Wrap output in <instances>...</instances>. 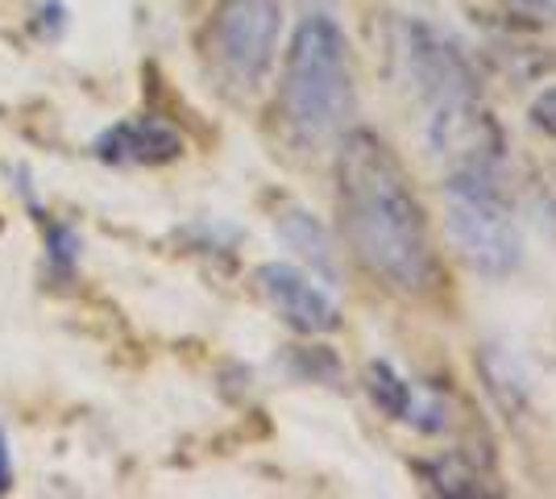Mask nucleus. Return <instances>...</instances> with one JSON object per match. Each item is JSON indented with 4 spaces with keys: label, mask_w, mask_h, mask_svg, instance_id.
Returning a JSON list of instances; mask_svg holds the SVG:
<instances>
[{
    "label": "nucleus",
    "mask_w": 556,
    "mask_h": 499,
    "mask_svg": "<svg viewBox=\"0 0 556 499\" xmlns=\"http://www.w3.org/2000/svg\"><path fill=\"white\" fill-rule=\"evenodd\" d=\"M510 9L519 17H528V22L556 25V0H510Z\"/></svg>",
    "instance_id": "obj_16"
},
{
    "label": "nucleus",
    "mask_w": 556,
    "mask_h": 499,
    "mask_svg": "<svg viewBox=\"0 0 556 499\" xmlns=\"http://www.w3.org/2000/svg\"><path fill=\"white\" fill-rule=\"evenodd\" d=\"M399 63H403L407 88H412L416 100L424 104L428 121L453 117V113H462V109L482 104L473 63H469L465 50L432 22H419V17L399 22Z\"/></svg>",
    "instance_id": "obj_5"
},
{
    "label": "nucleus",
    "mask_w": 556,
    "mask_h": 499,
    "mask_svg": "<svg viewBox=\"0 0 556 499\" xmlns=\"http://www.w3.org/2000/svg\"><path fill=\"white\" fill-rule=\"evenodd\" d=\"M34 29H38L42 38H59V34L67 29V4L42 0V9H38V17H34Z\"/></svg>",
    "instance_id": "obj_15"
},
{
    "label": "nucleus",
    "mask_w": 556,
    "mask_h": 499,
    "mask_svg": "<svg viewBox=\"0 0 556 499\" xmlns=\"http://www.w3.org/2000/svg\"><path fill=\"white\" fill-rule=\"evenodd\" d=\"M92 154L113 166H163L184 154V134L163 117H125L96 138Z\"/></svg>",
    "instance_id": "obj_7"
},
{
    "label": "nucleus",
    "mask_w": 556,
    "mask_h": 499,
    "mask_svg": "<svg viewBox=\"0 0 556 499\" xmlns=\"http://www.w3.org/2000/svg\"><path fill=\"white\" fill-rule=\"evenodd\" d=\"M278 238H282L287 250H295V254L312 266V275H320L325 284L337 279V250H332V238H328V229L307 213V209H287V213L278 216Z\"/></svg>",
    "instance_id": "obj_9"
},
{
    "label": "nucleus",
    "mask_w": 556,
    "mask_h": 499,
    "mask_svg": "<svg viewBox=\"0 0 556 499\" xmlns=\"http://www.w3.org/2000/svg\"><path fill=\"white\" fill-rule=\"evenodd\" d=\"M257 287L270 300V309L295 333L320 337V333L341 329L337 300L316 284V275H307L300 266H291V262H266V266H257Z\"/></svg>",
    "instance_id": "obj_6"
},
{
    "label": "nucleus",
    "mask_w": 556,
    "mask_h": 499,
    "mask_svg": "<svg viewBox=\"0 0 556 499\" xmlns=\"http://www.w3.org/2000/svg\"><path fill=\"white\" fill-rule=\"evenodd\" d=\"M42 234H47V254L54 275H71L75 271V259H79V234L63 225V221H42Z\"/></svg>",
    "instance_id": "obj_11"
},
{
    "label": "nucleus",
    "mask_w": 556,
    "mask_h": 499,
    "mask_svg": "<svg viewBox=\"0 0 556 499\" xmlns=\"http://www.w3.org/2000/svg\"><path fill=\"white\" fill-rule=\"evenodd\" d=\"M295 371L307 379H337V358L328 350H295Z\"/></svg>",
    "instance_id": "obj_13"
},
{
    "label": "nucleus",
    "mask_w": 556,
    "mask_h": 499,
    "mask_svg": "<svg viewBox=\"0 0 556 499\" xmlns=\"http://www.w3.org/2000/svg\"><path fill=\"white\" fill-rule=\"evenodd\" d=\"M13 487V458H9V437L0 428V496Z\"/></svg>",
    "instance_id": "obj_17"
},
{
    "label": "nucleus",
    "mask_w": 556,
    "mask_h": 499,
    "mask_svg": "<svg viewBox=\"0 0 556 499\" xmlns=\"http://www.w3.org/2000/svg\"><path fill=\"white\" fill-rule=\"evenodd\" d=\"M444 213H448V238L473 271L510 275L523 266V229L503 191L498 166L448 171Z\"/></svg>",
    "instance_id": "obj_3"
},
{
    "label": "nucleus",
    "mask_w": 556,
    "mask_h": 499,
    "mask_svg": "<svg viewBox=\"0 0 556 499\" xmlns=\"http://www.w3.org/2000/svg\"><path fill=\"white\" fill-rule=\"evenodd\" d=\"M366 391H370V400L391 421H407V425L424 428V433H441L448 425V408L437 396L416 391L412 383L394 371L391 362H370L366 366Z\"/></svg>",
    "instance_id": "obj_8"
},
{
    "label": "nucleus",
    "mask_w": 556,
    "mask_h": 499,
    "mask_svg": "<svg viewBox=\"0 0 556 499\" xmlns=\"http://www.w3.org/2000/svg\"><path fill=\"white\" fill-rule=\"evenodd\" d=\"M282 9L278 0H220L204 25V59L225 84L254 92L275 67Z\"/></svg>",
    "instance_id": "obj_4"
},
{
    "label": "nucleus",
    "mask_w": 556,
    "mask_h": 499,
    "mask_svg": "<svg viewBox=\"0 0 556 499\" xmlns=\"http://www.w3.org/2000/svg\"><path fill=\"white\" fill-rule=\"evenodd\" d=\"M478 366H482L486 391L498 400L503 412H519V408L528 404V375H523V366L515 362L507 346H482Z\"/></svg>",
    "instance_id": "obj_10"
},
{
    "label": "nucleus",
    "mask_w": 556,
    "mask_h": 499,
    "mask_svg": "<svg viewBox=\"0 0 556 499\" xmlns=\"http://www.w3.org/2000/svg\"><path fill=\"white\" fill-rule=\"evenodd\" d=\"M428 478H432V487L444 491V496H478V491H482V487H478V475H473L469 466H462L457 458L428 466Z\"/></svg>",
    "instance_id": "obj_12"
},
{
    "label": "nucleus",
    "mask_w": 556,
    "mask_h": 499,
    "mask_svg": "<svg viewBox=\"0 0 556 499\" xmlns=\"http://www.w3.org/2000/svg\"><path fill=\"white\" fill-rule=\"evenodd\" d=\"M278 117L300 146H320L337 138L353 117L349 42L341 25L325 13L303 17L291 38L282 84H278Z\"/></svg>",
    "instance_id": "obj_2"
},
{
    "label": "nucleus",
    "mask_w": 556,
    "mask_h": 499,
    "mask_svg": "<svg viewBox=\"0 0 556 499\" xmlns=\"http://www.w3.org/2000/svg\"><path fill=\"white\" fill-rule=\"evenodd\" d=\"M528 117H532V129L548 134V138H556V88H548V92L535 96L532 109H528Z\"/></svg>",
    "instance_id": "obj_14"
},
{
    "label": "nucleus",
    "mask_w": 556,
    "mask_h": 499,
    "mask_svg": "<svg viewBox=\"0 0 556 499\" xmlns=\"http://www.w3.org/2000/svg\"><path fill=\"white\" fill-rule=\"evenodd\" d=\"M337 209L357 262L403 296L437 284V250L407 171L370 129H349L337 146Z\"/></svg>",
    "instance_id": "obj_1"
},
{
    "label": "nucleus",
    "mask_w": 556,
    "mask_h": 499,
    "mask_svg": "<svg viewBox=\"0 0 556 499\" xmlns=\"http://www.w3.org/2000/svg\"><path fill=\"white\" fill-rule=\"evenodd\" d=\"M300 4H328V0H300Z\"/></svg>",
    "instance_id": "obj_18"
}]
</instances>
